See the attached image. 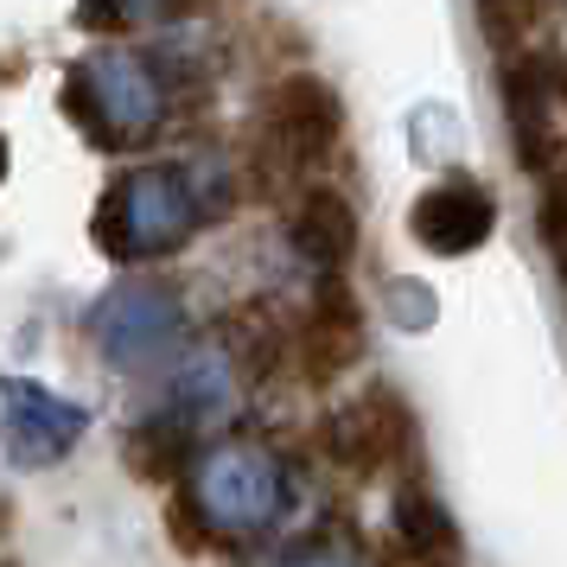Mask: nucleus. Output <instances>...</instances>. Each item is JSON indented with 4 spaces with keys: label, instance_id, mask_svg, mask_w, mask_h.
<instances>
[{
    "label": "nucleus",
    "instance_id": "1",
    "mask_svg": "<svg viewBox=\"0 0 567 567\" xmlns=\"http://www.w3.org/2000/svg\"><path fill=\"white\" fill-rule=\"evenodd\" d=\"M198 173L179 166V159H147V166H128L122 179H109V192L96 198V217H90V236L109 261H159L185 249L192 230L205 224V205H198Z\"/></svg>",
    "mask_w": 567,
    "mask_h": 567
},
{
    "label": "nucleus",
    "instance_id": "2",
    "mask_svg": "<svg viewBox=\"0 0 567 567\" xmlns=\"http://www.w3.org/2000/svg\"><path fill=\"white\" fill-rule=\"evenodd\" d=\"M192 497L217 536H261L287 516V465L268 453V446H210L198 460V478H192Z\"/></svg>",
    "mask_w": 567,
    "mask_h": 567
},
{
    "label": "nucleus",
    "instance_id": "3",
    "mask_svg": "<svg viewBox=\"0 0 567 567\" xmlns=\"http://www.w3.org/2000/svg\"><path fill=\"white\" fill-rule=\"evenodd\" d=\"M90 338L109 370H154L185 338V300L166 281H115L90 307Z\"/></svg>",
    "mask_w": 567,
    "mask_h": 567
},
{
    "label": "nucleus",
    "instance_id": "4",
    "mask_svg": "<svg viewBox=\"0 0 567 567\" xmlns=\"http://www.w3.org/2000/svg\"><path fill=\"white\" fill-rule=\"evenodd\" d=\"M504 115L523 173L567 166V64L548 52H516L504 64Z\"/></svg>",
    "mask_w": 567,
    "mask_h": 567
},
{
    "label": "nucleus",
    "instance_id": "5",
    "mask_svg": "<svg viewBox=\"0 0 567 567\" xmlns=\"http://www.w3.org/2000/svg\"><path fill=\"white\" fill-rule=\"evenodd\" d=\"M83 434H90V409L83 402L32 383V377H0V446H7V465L45 472Z\"/></svg>",
    "mask_w": 567,
    "mask_h": 567
},
{
    "label": "nucleus",
    "instance_id": "6",
    "mask_svg": "<svg viewBox=\"0 0 567 567\" xmlns=\"http://www.w3.org/2000/svg\"><path fill=\"white\" fill-rule=\"evenodd\" d=\"M83 78H90V96H96V115H103L109 154H122V147H147V141L166 128L173 96H166L159 71L141 52L109 45V52L83 58Z\"/></svg>",
    "mask_w": 567,
    "mask_h": 567
},
{
    "label": "nucleus",
    "instance_id": "7",
    "mask_svg": "<svg viewBox=\"0 0 567 567\" xmlns=\"http://www.w3.org/2000/svg\"><path fill=\"white\" fill-rule=\"evenodd\" d=\"M261 134L268 147L287 159V166H326L344 141V96H338L326 78H307L293 71L268 90L261 103Z\"/></svg>",
    "mask_w": 567,
    "mask_h": 567
},
{
    "label": "nucleus",
    "instance_id": "8",
    "mask_svg": "<svg viewBox=\"0 0 567 567\" xmlns=\"http://www.w3.org/2000/svg\"><path fill=\"white\" fill-rule=\"evenodd\" d=\"M319 440H326V453H332L338 472H351V478H377L383 465H395L414 446L409 402H402L389 383H370L351 409H338L332 421H326V434Z\"/></svg>",
    "mask_w": 567,
    "mask_h": 567
},
{
    "label": "nucleus",
    "instance_id": "9",
    "mask_svg": "<svg viewBox=\"0 0 567 567\" xmlns=\"http://www.w3.org/2000/svg\"><path fill=\"white\" fill-rule=\"evenodd\" d=\"M363 351V312H358V293L344 287V275H319L312 287V307L300 319V338H293V358H300V377L312 389L338 383Z\"/></svg>",
    "mask_w": 567,
    "mask_h": 567
},
{
    "label": "nucleus",
    "instance_id": "10",
    "mask_svg": "<svg viewBox=\"0 0 567 567\" xmlns=\"http://www.w3.org/2000/svg\"><path fill=\"white\" fill-rule=\"evenodd\" d=\"M409 230H414V243H421L427 256L460 261V256H472V249H485L491 243V230H497V205H491L485 185L440 179V185H427V192L414 198Z\"/></svg>",
    "mask_w": 567,
    "mask_h": 567
},
{
    "label": "nucleus",
    "instance_id": "11",
    "mask_svg": "<svg viewBox=\"0 0 567 567\" xmlns=\"http://www.w3.org/2000/svg\"><path fill=\"white\" fill-rule=\"evenodd\" d=\"M293 249L319 268V275H338L344 261L358 256V210L338 185H312L293 205Z\"/></svg>",
    "mask_w": 567,
    "mask_h": 567
},
{
    "label": "nucleus",
    "instance_id": "12",
    "mask_svg": "<svg viewBox=\"0 0 567 567\" xmlns=\"http://www.w3.org/2000/svg\"><path fill=\"white\" fill-rule=\"evenodd\" d=\"M389 523H395V542H402V561L409 567H460V523H453V511L440 504L434 491H395V511H389Z\"/></svg>",
    "mask_w": 567,
    "mask_h": 567
},
{
    "label": "nucleus",
    "instance_id": "13",
    "mask_svg": "<svg viewBox=\"0 0 567 567\" xmlns=\"http://www.w3.org/2000/svg\"><path fill=\"white\" fill-rule=\"evenodd\" d=\"M230 395H236L230 358H224V351H192V363L173 377V409H166V414H179L185 427L198 434V421L224 414V409H230Z\"/></svg>",
    "mask_w": 567,
    "mask_h": 567
},
{
    "label": "nucleus",
    "instance_id": "14",
    "mask_svg": "<svg viewBox=\"0 0 567 567\" xmlns=\"http://www.w3.org/2000/svg\"><path fill=\"white\" fill-rule=\"evenodd\" d=\"M185 460H192V427L179 414H154L147 427L128 434V472L147 478V485H173L185 472Z\"/></svg>",
    "mask_w": 567,
    "mask_h": 567
},
{
    "label": "nucleus",
    "instance_id": "15",
    "mask_svg": "<svg viewBox=\"0 0 567 567\" xmlns=\"http://www.w3.org/2000/svg\"><path fill=\"white\" fill-rule=\"evenodd\" d=\"M281 567H370V555H363L358 529H344V523H319L307 542L287 548Z\"/></svg>",
    "mask_w": 567,
    "mask_h": 567
},
{
    "label": "nucleus",
    "instance_id": "16",
    "mask_svg": "<svg viewBox=\"0 0 567 567\" xmlns=\"http://www.w3.org/2000/svg\"><path fill=\"white\" fill-rule=\"evenodd\" d=\"M536 236H542V249H548V261L567 275V166L548 179V192H542V205H536Z\"/></svg>",
    "mask_w": 567,
    "mask_h": 567
},
{
    "label": "nucleus",
    "instance_id": "17",
    "mask_svg": "<svg viewBox=\"0 0 567 567\" xmlns=\"http://www.w3.org/2000/svg\"><path fill=\"white\" fill-rule=\"evenodd\" d=\"M166 529H173V542H179L185 555H205L210 542H217V529L205 523V511H198L192 491H173V504H166Z\"/></svg>",
    "mask_w": 567,
    "mask_h": 567
},
{
    "label": "nucleus",
    "instance_id": "18",
    "mask_svg": "<svg viewBox=\"0 0 567 567\" xmlns=\"http://www.w3.org/2000/svg\"><path fill=\"white\" fill-rule=\"evenodd\" d=\"M389 300H395V319H409L414 332H421V326H434V307H427V287L402 281L395 293H389Z\"/></svg>",
    "mask_w": 567,
    "mask_h": 567
},
{
    "label": "nucleus",
    "instance_id": "19",
    "mask_svg": "<svg viewBox=\"0 0 567 567\" xmlns=\"http://www.w3.org/2000/svg\"><path fill=\"white\" fill-rule=\"evenodd\" d=\"M0 179H7V134H0Z\"/></svg>",
    "mask_w": 567,
    "mask_h": 567
}]
</instances>
